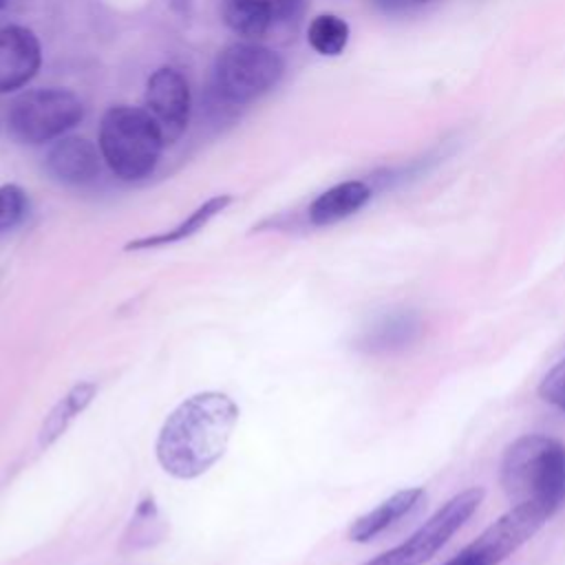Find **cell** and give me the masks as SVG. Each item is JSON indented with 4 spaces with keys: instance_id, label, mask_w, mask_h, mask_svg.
Masks as SVG:
<instances>
[{
    "instance_id": "obj_1",
    "label": "cell",
    "mask_w": 565,
    "mask_h": 565,
    "mask_svg": "<svg viewBox=\"0 0 565 565\" xmlns=\"http://www.w3.org/2000/svg\"><path fill=\"white\" fill-rule=\"evenodd\" d=\"M238 419L236 402L205 391L181 402L163 422L154 452L159 466L177 479H196L225 452Z\"/></svg>"
},
{
    "instance_id": "obj_2",
    "label": "cell",
    "mask_w": 565,
    "mask_h": 565,
    "mask_svg": "<svg viewBox=\"0 0 565 565\" xmlns=\"http://www.w3.org/2000/svg\"><path fill=\"white\" fill-rule=\"evenodd\" d=\"M499 479L514 505L556 514L565 505V444L539 433L514 439L503 452Z\"/></svg>"
},
{
    "instance_id": "obj_3",
    "label": "cell",
    "mask_w": 565,
    "mask_h": 565,
    "mask_svg": "<svg viewBox=\"0 0 565 565\" xmlns=\"http://www.w3.org/2000/svg\"><path fill=\"white\" fill-rule=\"evenodd\" d=\"M163 146L166 139L146 108L113 106L99 121V154L121 181L150 177L161 159Z\"/></svg>"
},
{
    "instance_id": "obj_4",
    "label": "cell",
    "mask_w": 565,
    "mask_h": 565,
    "mask_svg": "<svg viewBox=\"0 0 565 565\" xmlns=\"http://www.w3.org/2000/svg\"><path fill=\"white\" fill-rule=\"evenodd\" d=\"M282 57L258 42H234L214 62V86L225 102L249 104L269 93L282 77Z\"/></svg>"
},
{
    "instance_id": "obj_5",
    "label": "cell",
    "mask_w": 565,
    "mask_h": 565,
    "mask_svg": "<svg viewBox=\"0 0 565 565\" xmlns=\"http://www.w3.org/2000/svg\"><path fill=\"white\" fill-rule=\"evenodd\" d=\"M84 119L82 99L68 88H33L18 95L7 121L15 139L29 146H40L64 137Z\"/></svg>"
},
{
    "instance_id": "obj_6",
    "label": "cell",
    "mask_w": 565,
    "mask_h": 565,
    "mask_svg": "<svg viewBox=\"0 0 565 565\" xmlns=\"http://www.w3.org/2000/svg\"><path fill=\"white\" fill-rule=\"evenodd\" d=\"M481 499V488L461 490L448 499L430 519H426L404 543L382 552L364 565H424L475 514Z\"/></svg>"
},
{
    "instance_id": "obj_7",
    "label": "cell",
    "mask_w": 565,
    "mask_h": 565,
    "mask_svg": "<svg viewBox=\"0 0 565 565\" xmlns=\"http://www.w3.org/2000/svg\"><path fill=\"white\" fill-rule=\"evenodd\" d=\"M550 519L536 505L516 503L444 565H499L530 541Z\"/></svg>"
},
{
    "instance_id": "obj_8",
    "label": "cell",
    "mask_w": 565,
    "mask_h": 565,
    "mask_svg": "<svg viewBox=\"0 0 565 565\" xmlns=\"http://www.w3.org/2000/svg\"><path fill=\"white\" fill-rule=\"evenodd\" d=\"M146 110L159 126L166 143H174L185 132L192 110V95L181 71L161 66L148 77Z\"/></svg>"
},
{
    "instance_id": "obj_9",
    "label": "cell",
    "mask_w": 565,
    "mask_h": 565,
    "mask_svg": "<svg viewBox=\"0 0 565 565\" xmlns=\"http://www.w3.org/2000/svg\"><path fill=\"white\" fill-rule=\"evenodd\" d=\"M42 66V44L38 35L22 24L0 29V95L26 86Z\"/></svg>"
},
{
    "instance_id": "obj_10",
    "label": "cell",
    "mask_w": 565,
    "mask_h": 565,
    "mask_svg": "<svg viewBox=\"0 0 565 565\" xmlns=\"http://www.w3.org/2000/svg\"><path fill=\"white\" fill-rule=\"evenodd\" d=\"M46 172L66 185H86L97 179L102 168L99 148L79 135H64L55 139L46 152Z\"/></svg>"
},
{
    "instance_id": "obj_11",
    "label": "cell",
    "mask_w": 565,
    "mask_h": 565,
    "mask_svg": "<svg viewBox=\"0 0 565 565\" xmlns=\"http://www.w3.org/2000/svg\"><path fill=\"white\" fill-rule=\"evenodd\" d=\"M419 333L422 318L417 311H393L375 320L369 329H364L355 340V349L371 355L395 353L411 347L419 338Z\"/></svg>"
},
{
    "instance_id": "obj_12",
    "label": "cell",
    "mask_w": 565,
    "mask_h": 565,
    "mask_svg": "<svg viewBox=\"0 0 565 565\" xmlns=\"http://www.w3.org/2000/svg\"><path fill=\"white\" fill-rule=\"evenodd\" d=\"M371 194H373L371 185L358 179L335 183L311 201L307 216L311 225H318V227L333 225L342 218H349L358 210H362L369 203Z\"/></svg>"
},
{
    "instance_id": "obj_13",
    "label": "cell",
    "mask_w": 565,
    "mask_h": 565,
    "mask_svg": "<svg viewBox=\"0 0 565 565\" xmlns=\"http://www.w3.org/2000/svg\"><path fill=\"white\" fill-rule=\"evenodd\" d=\"M422 499H424L422 488H404L395 492L393 497L382 501L377 508L355 519L353 525L349 527V539L355 543H369L371 539L386 532L393 523L408 516L422 503Z\"/></svg>"
},
{
    "instance_id": "obj_14",
    "label": "cell",
    "mask_w": 565,
    "mask_h": 565,
    "mask_svg": "<svg viewBox=\"0 0 565 565\" xmlns=\"http://www.w3.org/2000/svg\"><path fill=\"white\" fill-rule=\"evenodd\" d=\"M234 199L230 194H216L210 196L207 201H203L196 210H192L181 223H177L172 230L152 234V236H141V238H132L130 243H126V252H139V249H157V247H166L172 243H181L190 236H194L196 232H201L216 214H221Z\"/></svg>"
},
{
    "instance_id": "obj_15",
    "label": "cell",
    "mask_w": 565,
    "mask_h": 565,
    "mask_svg": "<svg viewBox=\"0 0 565 565\" xmlns=\"http://www.w3.org/2000/svg\"><path fill=\"white\" fill-rule=\"evenodd\" d=\"M221 18L238 38L256 42L276 24L267 0H221Z\"/></svg>"
},
{
    "instance_id": "obj_16",
    "label": "cell",
    "mask_w": 565,
    "mask_h": 565,
    "mask_svg": "<svg viewBox=\"0 0 565 565\" xmlns=\"http://www.w3.org/2000/svg\"><path fill=\"white\" fill-rule=\"evenodd\" d=\"M97 393L95 382H79L75 384L44 417L42 428H40V446H51L64 430L71 426V422L93 402Z\"/></svg>"
},
{
    "instance_id": "obj_17",
    "label": "cell",
    "mask_w": 565,
    "mask_h": 565,
    "mask_svg": "<svg viewBox=\"0 0 565 565\" xmlns=\"http://www.w3.org/2000/svg\"><path fill=\"white\" fill-rule=\"evenodd\" d=\"M163 534H166V525L161 521L157 503L152 497H148L137 505V510L126 527L124 547H128V550L150 547V545L159 543L163 539Z\"/></svg>"
},
{
    "instance_id": "obj_18",
    "label": "cell",
    "mask_w": 565,
    "mask_h": 565,
    "mask_svg": "<svg viewBox=\"0 0 565 565\" xmlns=\"http://www.w3.org/2000/svg\"><path fill=\"white\" fill-rule=\"evenodd\" d=\"M309 46L327 57H335L349 42V24L335 13H320L307 26Z\"/></svg>"
},
{
    "instance_id": "obj_19",
    "label": "cell",
    "mask_w": 565,
    "mask_h": 565,
    "mask_svg": "<svg viewBox=\"0 0 565 565\" xmlns=\"http://www.w3.org/2000/svg\"><path fill=\"white\" fill-rule=\"evenodd\" d=\"M29 210V196L18 183L0 185V236L22 223Z\"/></svg>"
},
{
    "instance_id": "obj_20",
    "label": "cell",
    "mask_w": 565,
    "mask_h": 565,
    "mask_svg": "<svg viewBox=\"0 0 565 565\" xmlns=\"http://www.w3.org/2000/svg\"><path fill=\"white\" fill-rule=\"evenodd\" d=\"M539 397L565 413V358L545 373L539 384Z\"/></svg>"
},
{
    "instance_id": "obj_21",
    "label": "cell",
    "mask_w": 565,
    "mask_h": 565,
    "mask_svg": "<svg viewBox=\"0 0 565 565\" xmlns=\"http://www.w3.org/2000/svg\"><path fill=\"white\" fill-rule=\"evenodd\" d=\"M271 4L276 22H291L298 18L305 0H267Z\"/></svg>"
},
{
    "instance_id": "obj_22",
    "label": "cell",
    "mask_w": 565,
    "mask_h": 565,
    "mask_svg": "<svg viewBox=\"0 0 565 565\" xmlns=\"http://www.w3.org/2000/svg\"><path fill=\"white\" fill-rule=\"evenodd\" d=\"M415 2V0H413ZM375 4L382 9V11H386V13H397V11H404L408 4H411V0H375Z\"/></svg>"
},
{
    "instance_id": "obj_23",
    "label": "cell",
    "mask_w": 565,
    "mask_h": 565,
    "mask_svg": "<svg viewBox=\"0 0 565 565\" xmlns=\"http://www.w3.org/2000/svg\"><path fill=\"white\" fill-rule=\"evenodd\" d=\"M7 2H9V0H0V9H2Z\"/></svg>"
},
{
    "instance_id": "obj_24",
    "label": "cell",
    "mask_w": 565,
    "mask_h": 565,
    "mask_svg": "<svg viewBox=\"0 0 565 565\" xmlns=\"http://www.w3.org/2000/svg\"><path fill=\"white\" fill-rule=\"evenodd\" d=\"M415 2H426V0H415Z\"/></svg>"
}]
</instances>
